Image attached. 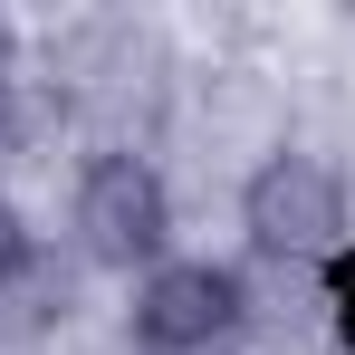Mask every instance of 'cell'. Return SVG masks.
Listing matches in <instances>:
<instances>
[{
  "mask_svg": "<svg viewBox=\"0 0 355 355\" xmlns=\"http://www.w3.org/2000/svg\"><path fill=\"white\" fill-rule=\"evenodd\" d=\"M125 355H250L259 336V288L240 259L211 250H173L164 269H144L116 307Z\"/></svg>",
  "mask_w": 355,
  "mask_h": 355,
  "instance_id": "cell-3",
  "label": "cell"
},
{
  "mask_svg": "<svg viewBox=\"0 0 355 355\" xmlns=\"http://www.w3.org/2000/svg\"><path fill=\"white\" fill-rule=\"evenodd\" d=\"M39 135V77H29V29L0 10V154Z\"/></svg>",
  "mask_w": 355,
  "mask_h": 355,
  "instance_id": "cell-5",
  "label": "cell"
},
{
  "mask_svg": "<svg viewBox=\"0 0 355 355\" xmlns=\"http://www.w3.org/2000/svg\"><path fill=\"white\" fill-rule=\"evenodd\" d=\"M58 221H67L58 240H67L77 269L135 288L144 269H164L182 250V192H173V173H164L154 144H87V154L67 164Z\"/></svg>",
  "mask_w": 355,
  "mask_h": 355,
  "instance_id": "cell-1",
  "label": "cell"
},
{
  "mask_svg": "<svg viewBox=\"0 0 355 355\" xmlns=\"http://www.w3.org/2000/svg\"><path fill=\"white\" fill-rule=\"evenodd\" d=\"M317 297H327V327H336V346H355V240L317 269Z\"/></svg>",
  "mask_w": 355,
  "mask_h": 355,
  "instance_id": "cell-7",
  "label": "cell"
},
{
  "mask_svg": "<svg viewBox=\"0 0 355 355\" xmlns=\"http://www.w3.org/2000/svg\"><path fill=\"white\" fill-rule=\"evenodd\" d=\"M39 250H49V240H39L29 202H19V192H10V173H0V288H10V279H19V269H29Z\"/></svg>",
  "mask_w": 355,
  "mask_h": 355,
  "instance_id": "cell-6",
  "label": "cell"
},
{
  "mask_svg": "<svg viewBox=\"0 0 355 355\" xmlns=\"http://www.w3.org/2000/svg\"><path fill=\"white\" fill-rule=\"evenodd\" d=\"M67 307H77V259L39 250V259L0 288V346H49V336H67Z\"/></svg>",
  "mask_w": 355,
  "mask_h": 355,
  "instance_id": "cell-4",
  "label": "cell"
},
{
  "mask_svg": "<svg viewBox=\"0 0 355 355\" xmlns=\"http://www.w3.org/2000/svg\"><path fill=\"white\" fill-rule=\"evenodd\" d=\"M240 250L259 269H327L355 240V182L317 154V144H269L231 192Z\"/></svg>",
  "mask_w": 355,
  "mask_h": 355,
  "instance_id": "cell-2",
  "label": "cell"
}]
</instances>
